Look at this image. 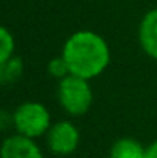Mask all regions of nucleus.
I'll return each mask as SVG.
<instances>
[{"label":"nucleus","mask_w":157,"mask_h":158,"mask_svg":"<svg viewBox=\"0 0 157 158\" xmlns=\"http://www.w3.org/2000/svg\"><path fill=\"white\" fill-rule=\"evenodd\" d=\"M62 55L69 66V72L86 80L102 75L111 63L108 42L89 29H80L71 34L62 48Z\"/></svg>","instance_id":"f257e3e1"},{"label":"nucleus","mask_w":157,"mask_h":158,"mask_svg":"<svg viewBox=\"0 0 157 158\" xmlns=\"http://www.w3.org/2000/svg\"><path fill=\"white\" fill-rule=\"evenodd\" d=\"M94 100L89 80L79 75H66L57 81V102L69 117L85 115Z\"/></svg>","instance_id":"f03ea898"},{"label":"nucleus","mask_w":157,"mask_h":158,"mask_svg":"<svg viewBox=\"0 0 157 158\" xmlns=\"http://www.w3.org/2000/svg\"><path fill=\"white\" fill-rule=\"evenodd\" d=\"M52 126L51 112L40 102H23L12 110V129L15 134L37 140Z\"/></svg>","instance_id":"7ed1b4c3"},{"label":"nucleus","mask_w":157,"mask_h":158,"mask_svg":"<svg viewBox=\"0 0 157 158\" xmlns=\"http://www.w3.org/2000/svg\"><path fill=\"white\" fill-rule=\"evenodd\" d=\"M45 140L52 155L68 157L74 154L80 144V131L71 120H59L52 123Z\"/></svg>","instance_id":"20e7f679"},{"label":"nucleus","mask_w":157,"mask_h":158,"mask_svg":"<svg viewBox=\"0 0 157 158\" xmlns=\"http://www.w3.org/2000/svg\"><path fill=\"white\" fill-rule=\"evenodd\" d=\"M0 158H45L36 140L20 134L8 135L2 143Z\"/></svg>","instance_id":"39448f33"},{"label":"nucleus","mask_w":157,"mask_h":158,"mask_svg":"<svg viewBox=\"0 0 157 158\" xmlns=\"http://www.w3.org/2000/svg\"><path fill=\"white\" fill-rule=\"evenodd\" d=\"M139 45L150 58L157 60V8L146 12L140 20Z\"/></svg>","instance_id":"423d86ee"},{"label":"nucleus","mask_w":157,"mask_h":158,"mask_svg":"<svg viewBox=\"0 0 157 158\" xmlns=\"http://www.w3.org/2000/svg\"><path fill=\"white\" fill-rule=\"evenodd\" d=\"M109 158H146V148L136 138L123 137L112 143Z\"/></svg>","instance_id":"0eeeda50"},{"label":"nucleus","mask_w":157,"mask_h":158,"mask_svg":"<svg viewBox=\"0 0 157 158\" xmlns=\"http://www.w3.org/2000/svg\"><path fill=\"white\" fill-rule=\"evenodd\" d=\"M23 72H25V63L22 57L12 55L6 61L0 63V83L3 86L14 85L23 77Z\"/></svg>","instance_id":"6e6552de"},{"label":"nucleus","mask_w":157,"mask_h":158,"mask_svg":"<svg viewBox=\"0 0 157 158\" xmlns=\"http://www.w3.org/2000/svg\"><path fill=\"white\" fill-rule=\"evenodd\" d=\"M14 51H15V40L12 32L8 28H2L0 29V63L15 55Z\"/></svg>","instance_id":"1a4fd4ad"},{"label":"nucleus","mask_w":157,"mask_h":158,"mask_svg":"<svg viewBox=\"0 0 157 158\" xmlns=\"http://www.w3.org/2000/svg\"><path fill=\"white\" fill-rule=\"evenodd\" d=\"M46 71H48V74L51 75L52 78H55L57 81L71 74L69 72V66H68V63H66V60L63 58L62 54L57 55V57H52L51 60L48 61Z\"/></svg>","instance_id":"9d476101"},{"label":"nucleus","mask_w":157,"mask_h":158,"mask_svg":"<svg viewBox=\"0 0 157 158\" xmlns=\"http://www.w3.org/2000/svg\"><path fill=\"white\" fill-rule=\"evenodd\" d=\"M0 129L3 132L12 129V112H9L6 109H3L0 112Z\"/></svg>","instance_id":"9b49d317"},{"label":"nucleus","mask_w":157,"mask_h":158,"mask_svg":"<svg viewBox=\"0 0 157 158\" xmlns=\"http://www.w3.org/2000/svg\"><path fill=\"white\" fill-rule=\"evenodd\" d=\"M146 158H157V140L146 146Z\"/></svg>","instance_id":"f8f14e48"}]
</instances>
